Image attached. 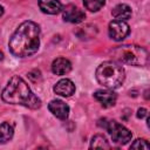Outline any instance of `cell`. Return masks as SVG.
Segmentation results:
<instances>
[{
    "mask_svg": "<svg viewBox=\"0 0 150 150\" xmlns=\"http://www.w3.org/2000/svg\"><path fill=\"white\" fill-rule=\"evenodd\" d=\"M40 27L34 21H23L9 39L8 47L16 57H28L40 47Z\"/></svg>",
    "mask_w": 150,
    "mask_h": 150,
    "instance_id": "obj_1",
    "label": "cell"
},
{
    "mask_svg": "<svg viewBox=\"0 0 150 150\" xmlns=\"http://www.w3.org/2000/svg\"><path fill=\"white\" fill-rule=\"evenodd\" d=\"M2 101L9 104H20L29 109H39L41 100L30 90L26 81L20 76H12L1 93Z\"/></svg>",
    "mask_w": 150,
    "mask_h": 150,
    "instance_id": "obj_2",
    "label": "cell"
},
{
    "mask_svg": "<svg viewBox=\"0 0 150 150\" xmlns=\"http://www.w3.org/2000/svg\"><path fill=\"white\" fill-rule=\"evenodd\" d=\"M95 76L97 82L107 89H115L123 83L125 71L120 63L115 61H105L97 67Z\"/></svg>",
    "mask_w": 150,
    "mask_h": 150,
    "instance_id": "obj_3",
    "label": "cell"
},
{
    "mask_svg": "<svg viewBox=\"0 0 150 150\" xmlns=\"http://www.w3.org/2000/svg\"><path fill=\"white\" fill-rule=\"evenodd\" d=\"M112 59L130 66H145L149 61V53L145 48L136 45L117 46L111 50Z\"/></svg>",
    "mask_w": 150,
    "mask_h": 150,
    "instance_id": "obj_4",
    "label": "cell"
},
{
    "mask_svg": "<svg viewBox=\"0 0 150 150\" xmlns=\"http://www.w3.org/2000/svg\"><path fill=\"white\" fill-rule=\"evenodd\" d=\"M105 129L110 134L112 141L117 144H127L129 141H131V137H132L131 131L114 120L107 122Z\"/></svg>",
    "mask_w": 150,
    "mask_h": 150,
    "instance_id": "obj_5",
    "label": "cell"
},
{
    "mask_svg": "<svg viewBox=\"0 0 150 150\" xmlns=\"http://www.w3.org/2000/svg\"><path fill=\"white\" fill-rule=\"evenodd\" d=\"M129 32V25L123 20H112L108 27L109 36L115 41H122L124 38H127Z\"/></svg>",
    "mask_w": 150,
    "mask_h": 150,
    "instance_id": "obj_6",
    "label": "cell"
},
{
    "mask_svg": "<svg viewBox=\"0 0 150 150\" xmlns=\"http://www.w3.org/2000/svg\"><path fill=\"white\" fill-rule=\"evenodd\" d=\"M62 15H63V20L70 23H80L86 18L84 12L79 7H76L75 5H67L62 9Z\"/></svg>",
    "mask_w": 150,
    "mask_h": 150,
    "instance_id": "obj_7",
    "label": "cell"
},
{
    "mask_svg": "<svg viewBox=\"0 0 150 150\" xmlns=\"http://www.w3.org/2000/svg\"><path fill=\"white\" fill-rule=\"evenodd\" d=\"M94 97L96 101H98L104 108H109L112 107L116 103L117 100V95L110 90V89H101V90H96L94 93Z\"/></svg>",
    "mask_w": 150,
    "mask_h": 150,
    "instance_id": "obj_8",
    "label": "cell"
},
{
    "mask_svg": "<svg viewBox=\"0 0 150 150\" xmlns=\"http://www.w3.org/2000/svg\"><path fill=\"white\" fill-rule=\"evenodd\" d=\"M49 111L60 120H66L69 115V107L61 100H53L48 104Z\"/></svg>",
    "mask_w": 150,
    "mask_h": 150,
    "instance_id": "obj_9",
    "label": "cell"
},
{
    "mask_svg": "<svg viewBox=\"0 0 150 150\" xmlns=\"http://www.w3.org/2000/svg\"><path fill=\"white\" fill-rule=\"evenodd\" d=\"M53 89L55 94L63 97H69L75 93V84L69 79H62L59 82H56Z\"/></svg>",
    "mask_w": 150,
    "mask_h": 150,
    "instance_id": "obj_10",
    "label": "cell"
},
{
    "mask_svg": "<svg viewBox=\"0 0 150 150\" xmlns=\"http://www.w3.org/2000/svg\"><path fill=\"white\" fill-rule=\"evenodd\" d=\"M71 70V63L66 57H57L52 63V71L55 75H66Z\"/></svg>",
    "mask_w": 150,
    "mask_h": 150,
    "instance_id": "obj_11",
    "label": "cell"
},
{
    "mask_svg": "<svg viewBox=\"0 0 150 150\" xmlns=\"http://www.w3.org/2000/svg\"><path fill=\"white\" fill-rule=\"evenodd\" d=\"M40 9L46 14H57L62 11V4L60 0H39Z\"/></svg>",
    "mask_w": 150,
    "mask_h": 150,
    "instance_id": "obj_12",
    "label": "cell"
},
{
    "mask_svg": "<svg viewBox=\"0 0 150 150\" xmlns=\"http://www.w3.org/2000/svg\"><path fill=\"white\" fill-rule=\"evenodd\" d=\"M111 14L115 18V20H123V21H125V20H128L131 16L132 12H131V8L128 5L120 4V5H117V6H115L112 8Z\"/></svg>",
    "mask_w": 150,
    "mask_h": 150,
    "instance_id": "obj_13",
    "label": "cell"
},
{
    "mask_svg": "<svg viewBox=\"0 0 150 150\" xmlns=\"http://www.w3.org/2000/svg\"><path fill=\"white\" fill-rule=\"evenodd\" d=\"M14 135V128L8 122H4L0 124V144H5L12 139Z\"/></svg>",
    "mask_w": 150,
    "mask_h": 150,
    "instance_id": "obj_14",
    "label": "cell"
},
{
    "mask_svg": "<svg viewBox=\"0 0 150 150\" xmlns=\"http://www.w3.org/2000/svg\"><path fill=\"white\" fill-rule=\"evenodd\" d=\"M90 148L91 149H110V144L108 143L107 138L103 135H95L91 138L90 142Z\"/></svg>",
    "mask_w": 150,
    "mask_h": 150,
    "instance_id": "obj_15",
    "label": "cell"
},
{
    "mask_svg": "<svg viewBox=\"0 0 150 150\" xmlns=\"http://www.w3.org/2000/svg\"><path fill=\"white\" fill-rule=\"evenodd\" d=\"M105 4V0H83L84 7L90 12L100 11Z\"/></svg>",
    "mask_w": 150,
    "mask_h": 150,
    "instance_id": "obj_16",
    "label": "cell"
},
{
    "mask_svg": "<svg viewBox=\"0 0 150 150\" xmlns=\"http://www.w3.org/2000/svg\"><path fill=\"white\" fill-rule=\"evenodd\" d=\"M130 149H150V145L149 143L146 142V139H143V138H138L136 139L131 145H130Z\"/></svg>",
    "mask_w": 150,
    "mask_h": 150,
    "instance_id": "obj_17",
    "label": "cell"
},
{
    "mask_svg": "<svg viewBox=\"0 0 150 150\" xmlns=\"http://www.w3.org/2000/svg\"><path fill=\"white\" fill-rule=\"evenodd\" d=\"M137 117L138 118H144V117H148V110L145 108H139L137 110Z\"/></svg>",
    "mask_w": 150,
    "mask_h": 150,
    "instance_id": "obj_18",
    "label": "cell"
},
{
    "mask_svg": "<svg viewBox=\"0 0 150 150\" xmlns=\"http://www.w3.org/2000/svg\"><path fill=\"white\" fill-rule=\"evenodd\" d=\"M4 14V7L2 6H0V16Z\"/></svg>",
    "mask_w": 150,
    "mask_h": 150,
    "instance_id": "obj_19",
    "label": "cell"
},
{
    "mask_svg": "<svg viewBox=\"0 0 150 150\" xmlns=\"http://www.w3.org/2000/svg\"><path fill=\"white\" fill-rule=\"evenodd\" d=\"M2 57H4V54H2V52L0 50V60H2Z\"/></svg>",
    "mask_w": 150,
    "mask_h": 150,
    "instance_id": "obj_20",
    "label": "cell"
}]
</instances>
